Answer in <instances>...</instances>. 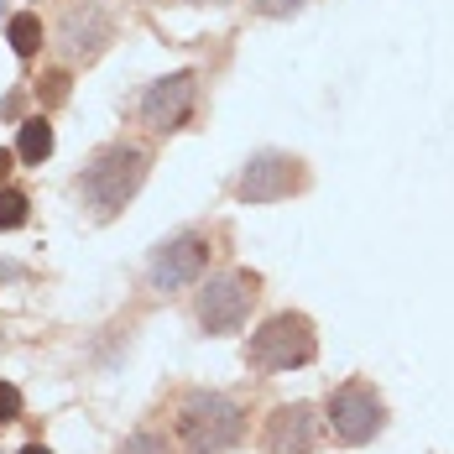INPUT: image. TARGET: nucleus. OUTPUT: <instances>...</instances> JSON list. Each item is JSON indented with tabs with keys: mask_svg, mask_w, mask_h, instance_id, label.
<instances>
[{
	"mask_svg": "<svg viewBox=\"0 0 454 454\" xmlns=\"http://www.w3.org/2000/svg\"><path fill=\"white\" fill-rule=\"evenodd\" d=\"M16 157H21L27 168H43L47 157H52V126H47V115H27V121H21Z\"/></svg>",
	"mask_w": 454,
	"mask_h": 454,
	"instance_id": "obj_11",
	"label": "nucleus"
},
{
	"mask_svg": "<svg viewBox=\"0 0 454 454\" xmlns=\"http://www.w3.org/2000/svg\"><path fill=\"white\" fill-rule=\"evenodd\" d=\"M324 412H329V434H334L340 444H371V439L381 434V423H387V408H381L376 387H365V381L334 387Z\"/></svg>",
	"mask_w": 454,
	"mask_h": 454,
	"instance_id": "obj_7",
	"label": "nucleus"
},
{
	"mask_svg": "<svg viewBox=\"0 0 454 454\" xmlns=\"http://www.w3.org/2000/svg\"><path fill=\"white\" fill-rule=\"evenodd\" d=\"M318 356V334L309 314H272L246 345V361L256 371H293V365H309Z\"/></svg>",
	"mask_w": 454,
	"mask_h": 454,
	"instance_id": "obj_4",
	"label": "nucleus"
},
{
	"mask_svg": "<svg viewBox=\"0 0 454 454\" xmlns=\"http://www.w3.org/2000/svg\"><path fill=\"white\" fill-rule=\"evenodd\" d=\"M11 162H16V152H5V146H0V183L11 178Z\"/></svg>",
	"mask_w": 454,
	"mask_h": 454,
	"instance_id": "obj_18",
	"label": "nucleus"
},
{
	"mask_svg": "<svg viewBox=\"0 0 454 454\" xmlns=\"http://www.w3.org/2000/svg\"><path fill=\"white\" fill-rule=\"evenodd\" d=\"M27 215H32V199H27L21 188L0 183V230H21L27 225Z\"/></svg>",
	"mask_w": 454,
	"mask_h": 454,
	"instance_id": "obj_13",
	"label": "nucleus"
},
{
	"mask_svg": "<svg viewBox=\"0 0 454 454\" xmlns=\"http://www.w3.org/2000/svg\"><path fill=\"white\" fill-rule=\"evenodd\" d=\"M303 162L298 157H287V152H256L246 168H240V178H235V199L240 204H282V199H293V193H303Z\"/></svg>",
	"mask_w": 454,
	"mask_h": 454,
	"instance_id": "obj_6",
	"label": "nucleus"
},
{
	"mask_svg": "<svg viewBox=\"0 0 454 454\" xmlns=\"http://www.w3.org/2000/svg\"><path fill=\"white\" fill-rule=\"evenodd\" d=\"M21 454H52V450H47V444H27Z\"/></svg>",
	"mask_w": 454,
	"mask_h": 454,
	"instance_id": "obj_19",
	"label": "nucleus"
},
{
	"mask_svg": "<svg viewBox=\"0 0 454 454\" xmlns=\"http://www.w3.org/2000/svg\"><path fill=\"white\" fill-rule=\"evenodd\" d=\"M251 5H256L262 16H293V11H303L309 0H251Z\"/></svg>",
	"mask_w": 454,
	"mask_h": 454,
	"instance_id": "obj_17",
	"label": "nucleus"
},
{
	"mask_svg": "<svg viewBox=\"0 0 454 454\" xmlns=\"http://www.w3.org/2000/svg\"><path fill=\"white\" fill-rule=\"evenodd\" d=\"M178 439L193 454H230L246 439V412L225 392H188L178 403Z\"/></svg>",
	"mask_w": 454,
	"mask_h": 454,
	"instance_id": "obj_2",
	"label": "nucleus"
},
{
	"mask_svg": "<svg viewBox=\"0 0 454 454\" xmlns=\"http://www.w3.org/2000/svg\"><path fill=\"white\" fill-rule=\"evenodd\" d=\"M193 5H230V0H193Z\"/></svg>",
	"mask_w": 454,
	"mask_h": 454,
	"instance_id": "obj_20",
	"label": "nucleus"
},
{
	"mask_svg": "<svg viewBox=\"0 0 454 454\" xmlns=\"http://www.w3.org/2000/svg\"><path fill=\"white\" fill-rule=\"evenodd\" d=\"M5 37H11V52H16V58H21V63H27V58H37V52H43V16H37V11H16V16H11V27H5Z\"/></svg>",
	"mask_w": 454,
	"mask_h": 454,
	"instance_id": "obj_12",
	"label": "nucleus"
},
{
	"mask_svg": "<svg viewBox=\"0 0 454 454\" xmlns=\"http://www.w3.org/2000/svg\"><path fill=\"white\" fill-rule=\"evenodd\" d=\"M16 418H21V387L0 381V428H5V423H16Z\"/></svg>",
	"mask_w": 454,
	"mask_h": 454,
	"instance_id": "obj_15",
	"label": "nucleus"
},
{
	"mask_svg": "<svg viewBox=\"0 0 454 454\" xmlns=\"http://www.w3.org/2000/svg\"><path fill=\"white\" fill-rule=\"evenodd\" d=\"M115 43V16L99 0H74L63 5L58 27H52V47L63 63H94L105 47Z\"/></svg>",
	"mask_w": 454,
	"mask_h": 454,
	"instance_id": "obj_5",
	"label": "nucleus"
},
{
	"mask_svg": "<svg viewBox=\"0 0 454 454\" xmlns=\"http://www.w3.org/2000/svg\"><path fill=\"white\" fill-rule=\"evenodd\" d=\"M37 99H47V105L68 99V74H47L43 84H37Z\"/></svg>",
	"mask_w": 454,
	"mask_h": 454,
	"instance_id": "obj_16",
	"label": "nucleus"
},
{
	"mask_svg": "<svg viewBox=\"0 0 454 454\" xmlns=\"http://www.w3.org/2000/svg\"><path fill=\"white\" fill-rule=\"evenodd\" d=\"M121 454H173V450H168V439H162V434L141 428V434H131V439L121 444Z\"/></svg>",
	"mask_w": 454,
	"mask_h": 454,
	"instance_id": "obj_14",
	"label": "nucleus"
},
{
	"mask_svg": "<svg viewBox=\"0 0 454 454\" xmlns=\"http://www.w3.org/2000/svg\"><path fill=\"white\" fill-rule=\"evenodd\" d=\"M256 298H262V277L246 272V267H235V272H220V277H209V282L199 287L193 318H199L204 334H235V329L251 318Z\"/></svg>",
	"mask_w": 454,
	"mask_h": 454,
	"instance_id": "obj_3",
	"label": "nucleus"
},
{
	"mask_svg": "<svg viewBox=\"0 0 454 454\" xmlns=\"http://www.w3.org/2000/svg\"><path fill=\"white\" fill-rule=\"evenodd\" d=\"M193 110H199V74H193V68L168 74V79H157L152 90L141 94V126L157 131V137L183 131V126L193 121Z\"/></svg>",
	"mask_w": 454,
	"mask_h": 454,
	"instance_id": "obj_8",
	"label": "nucleus"
},
{
	"mask_svg": "<svg viewBox=\"0 0 454 454\" xmlns=\"http://www.w3.org/2000/svg\"><path fill=\"white\" fill-rule=\"evenodd\" d=\"M146 168H152V152L141 141H110V146H99L84 162V173H79L74 188H79V199H84V209L94 220H115L137 199V188L146 183Z\"/></svg>",
	"mask_w": 454,
	"mask_h": 454,
	"instance_id": "obj_1",
	"label": "nucleus"
},
{
	"mask_svg": "<svg viewBox=\"0 0 454 454\" xmlns=\"http://www.w3.org/2000/svg\"><path fill=\"white\" fill-rule=\"evenodd\" d=\"M204 272H209V235L204 230H178L173 240H162L152 251V267H146L157 293H178L188 282H199Z\"/></svg>",
	"mask_w": 454,
	"mask_h": 454,
	"instance_id": "obj_9",
	"label": "nucleus"
},
{
	"mask_svg": "<svg viewBox=\"0 0 454 454\" xmlns=\"http://www.w3.org/2000/svg\"><path fill=\"white\" fill-rule=\"evenodd\" d=\"M267 454H314L318 444V412L309 403H282L267 418V434H262Z\"/></svg>",
	"mask_w": 454,
	"mask_h": 454,
	"instance_id": "obj_10",
	"label": "nucleus"
}]
</instances>
